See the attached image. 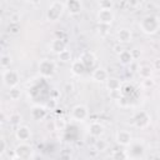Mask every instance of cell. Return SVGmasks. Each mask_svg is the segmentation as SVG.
Returning <instances> with one entry per match:
<instances>
[{"label": "cell", "instance_id": "29", "mask_svg": "<svg viewBox=\"0 0 160 160\" xmlns=\"http://www.w3.org/2000/svg\"><path fill=\"white\" fill-rule=\"evenodd\" d=\"M54 126L56 130H64L66 128V120L64 118H58L56 120H54Z\"/></svg>", "mask_w": 160, "mask_h": 160}, {"label": "cell", "instance_id": "26", "mask_svg": "<svg viewBox=\"0 0 160 160\" xmlns=\"http://www.w3.org/2000/svg\"><path fill=\"white\" fill-rule=\"evenodd\" d=\"M20 96H21V91H20V89L18 86L10 88V90H9V98H10V100L16 101V100L20 99Z\"/></svg>", "mask_w": 160, "mask_h": 160}, {"label": "cell", "instance_id": "31", "mask_svg": "<svg viewBox=\"0 0 160 160\" xmlns=\"http://www.w3.org/2000/svg\"><path fill=\"white\" fill-rule=\"evenodd\" d=\"M8 31H9V34H11V35H18V34L20 32V25H19V24H12V22H10V25L8 26Z\"/></svg>", "mask_w": 160, "mask_h": 160}, {"label": "cell", "instance_id": "37", "mask_svg": "<svg viewBox=\"0 0 160 160\" xmlns=\"http://www.w3.org/2000/svg\"><path fill=\"white\" fill-rule=\"evenodd\" d=\"M152 69L156 70V71H160V58L155 59L154 62H152Z\"/></svg>", "mask_w": 160, "mask_h": 160}, {"label": "cell", "instance_id": "14", "mask_svg": "<svg viewBox=\"0 0 160 160\" xmlns=\"http://www.w3.org/2000/svg\"><path fill=\"white\" fill-rule=\"evenodd\" d=\"M65 8L70 15H78L82 10V4L80 0H68L65 4Z\"/></svg>", "mask_w": 160, "mask_h": 160}, {"label": "cell", "instance_id": "20", "mask_svg": "<svg viewBox=\"0 0 160 160\" xmlns=\"http://www.w3.org/2000/svg\"><path fill=\"white\" fill-rule=\"evenodd\" d=\"M85 70H86V66L84 65V62H82L80 59L71 61V72H72L74 75L81 76V75H84Z\"/></svg>", "mask_w": 160, "mask_h": 160}, {"label": "cell", "instance_id": "33", "mask_svg": "<svg viewBox=\"0 0 160 160\" xmlns=\"http://www.w3.org/2000/svg\"><path fill=\"white\" fill-rule=\"evenodd\" d=\"M5 156L10 160H18V156H16V151L15 150H11V149H8L6 152H5Z\"/></svg>", "mask_w": 160, "mask_h": 160}, {"label": "cell", "instance_id": "40", "mask_svg": "<svg viewBox=\"0 0 160 160\" xmlns=\"http://www.w3.org/2000/svg\"><path fill=\"white\" fill-rule=\"evenodd\" d=\"M114 49H115V51H116L118 54H119V52L122 50V48H121V46H114Z\"/></svg>", "mask_w": 160, "mask_h": 160}, {"label": "cell", "instance_id": "41", "mask_svg": "<svg viewBox=\"0 0 160 160\" xmlns=\"http://www.w3.org/2000/svg\"><path fill=\"white\" fill-rule=\"evenodd\" d=\"M158 91H159V95H160V86H159V90Z\"/></svg>", "mask_w": 160, "mask_h": 160}, {"label": "cell", "instance_id": "9", "mask_svg": "<svg viewBox=\"0 0 160 160\" xmlns=\"http://www.w3.org/2000/svg\"><path fill=\"white\" fill-rule=\"evenodd\" d=\"M114 19H115V15H114L112 10H102V9H99L98 15H96V20H98L99 24L111 25V22L114 21Z\"/></svg>", "mask_w": 160, "mask_h": 160}, {"label": "cell", "instance_id": "23", "mask_svg": "<svg viewBox=\"0 0 160 160\" xmlns=\"http://www.w3.org/2000/svg\"><path fill=\"white\" fill-rule=\"evenodd\" d=\"M21 121H22V116H21V114H19V112H12V114H10V116H9V119H8V122H9L11 126H19V125L21 124Z\"/></svg>", "mask_w": 160, "mask_h": 160}, {"label": "cell", "instance_id": "34", "mask_svg": "<svg viewBox=\"0 0 160 160\" xmlns=\"http://www.w3.org/2000/svg\"><path fill=\"white\" fill-rule=\"evenodd\" d=\"M9 19H10V22H12V24H19V22H20V14H19V12H12Z\"/></svg>", "mask_w": 160, "mask_h": 160}, {"label": "cell", "instance_id": "25", "mask_svg": "<svg viewBox=\"0 0 160 160\" xmlns=\"http://www.w3.org/2000/svg\"><path fill=\"white\" fill-rule=\"evenodd\" d=\"M58 60L61 61V62H69V61H71V51L69 49L62 50L61 52L58 54Z\"/></svg>", "mask_w": 160, "mask_h": 160}, {"label": "cell", "instance_id": "43", "mask_svg": "<svg viewBox=\"0 0 160 160\" xmlns=\"http://www.w3.org/2000/svg\"><path fill=\"white\" fill-rule=\"evenodd\" d=\"M6 1H12V0H6Z\"/></svg>", "mask_w": 160, "mask_h": 160}, {"label": "cell", "instance_id": "6", "mask_svg": "<svg viewBox=\"0 0 160 160\" xmlns=\"http://www.w3.org/2000/svg\"><path fill=\"white\" fill-rule=\"evenodd\" d=\"M71 119L74 121H78V122H84L88 118H89V110L85 105L82 104H78L75 105L72 109H71V114H70Z\"/></svg>", "mask_w": 160, "mask_h": 160}, {"label": "cell", "instance_id": "30", "mask_svg": "<svg viewBox=\"0 0 160 160\" xmlns=\"http://www.w3.org/2000/svg\"><path fill=\"white\" fill-rule=\"evenodd\" d=\"M111 158L112 159H129L126 150H114L111 154Z\"/></svg>", "mask_w": 160, "mask_h": 160}, {"label": "cell", "instance_id": "11", "mask_svg": "<svg viewBox=\"0 0 160 160\" xmlns=\"http://www.w3.org/2000/svg\"><path fill=\"white\" fill-rule=\"evenodd\" d=\"M30 115L34 120L36 121H41L46 118L48 115V108L46 106H42V105H34L30 110Z\"/></svg>", "mask_w": 160, "mask_h": 160}, {"label": "cell", "instance_id": "22", "mask_svg": "<svg viewBox=\"0 0 160 160\" xmlns=\"http://www.w3.org/2000/svg\"><path fill=\"white\" fill-rule=\"evenodd\" d=\"M152 71H154V69L151 66H149V65H142V66H140L138 69V72H139V75H140L141 79L151 78L152 76Z\"/></svg>", "mask_w": 160, "mask_h": 160}, {"label": "cell", "instance_id": "18", "mask_svg": "<svg viewBox=\"0 0 160 160\" xmlns=\"http://www.w3.org/2000/svg\"><path fill=\"white\" fill-rule=\"evenodd\" d=\"M65 39H60V38H55L54 40H51V42H50V50L52 51V52H55V54H59V52H61L62 50H65L66 49V42L64 41Z\"/></svg>", "mask_w": 160, "mask_h": 160}, {"label": "cell", "instance_id": "27", "mask_svg": "<svg viewBox=\"0 0 160 160\" xmlns=\"http://www.w3.org/2000/svg\"><path fill=\"white\" fill-rule=\"evenodd\" d=\"M114 0H99V9L102 10H112L114 9Z\"/></svg>", "mask_w": 160, "mask_h": 160}, {"label": "cell", "instance_id": "21", "mask_svg": "<svg viewBox=\"0 0 160 160\" xmlns=\"http://www.w3.org/2000/svg\"><path fill=\"white\" fill-rule=\"evenodd\" d=\"M121 86H122L121 81L119 79H116V78H109L106 80V88H108L109 92L110 91H115V90H121Z\"/></svg>", "mask_w": 160, "mask_h": 160}, {"label": "cell", "instance_id": "10", "mask_svg": "<svg viewBox=\"0 0 160 160\" xmlns=\"http://www.w3.org/2000/svg\"><path fill=\"white\" fill-rule=\"evenodd\" d=\"M15 138L20 142H28L31 138V130L26 125H19L15 129Z\"/></svg>", "mask_w": 160, "mask_h": 160}, {"label": "cell", "instance_id": "17", "mask_svg": "<svg viewBox=\"0 0 160 160\" xmlns=\"http://www.w3.org/2000/svg\"><path fill=\"white\" fill-rule=\"evenodd\" d=\"M91 78L94 81H98V82H106V80L109 79V72L104 69V68H98L92 71L91 74Z\"/></svg>", "mask_w": 160, "mask_h": 160}, {"label": "cell", "instance_id": "38", "mask_svg": "<svg viewBox=\"0 0 160 160\" xmlns=\"http://www.w3.org/2000/svg\"><path fill=\"white\" fill-rule=\"evenodd\" d=\"M131 52H132V56H134V59H138V58L140 56V52L138 51V49H134V50H131Z\"/></svg>", "mask_w": 160, "mask_h": 160}, {"label": "cell", "instance_id": "32", "mask_svg": "<svg viewBox=\"0 0 160 160\" xmlns=\"http://www.w3.org/2000/svg\"><path fill=\"white\" fill-rule=\"evenodd\" d=\"M155 84V81L151 79V78H148V79H142L141 80V85L145 88V89H149V88H152Z\"/></svg>", "mask_w": 160, "mask_h": 160}, {"label": "cell", "instance_id": "15", "mask_svg": "<svg viewBox=\"0 0 160 160\" xmlns=\"http://www.w3.org/2000/svg\"><path fill=\"white\" fill-rule=\"evenodd\" d=\"M116 39L121 44H128L132 40V32L130 29L128 28H122V29H119L118 34H116Z\"/></svg>", "mask_w": 160, "mask_h": 160}, {"label": "cell", "instance_id": "39", "mask_svg": "<svg viewBox=\"0 0 160 160\" xmlns=\"http://www.w3.org/2000/svg\"><path fill=\"white\" fill-rule=\"evenodd\" d=\"M40 1L41 0H29V2L32 4V5H38V4H40Z\"/></svg>", "mask_w": 160, "mask_h": 160}, {"label": "cell", "instance_id": "2", "mask_svg": "<svg viewBox=\"0 0 160 160\" xmlns=\"http://www.w3.org/2000/svg\"><path fill=\"white\" fill-rule=\"evenodd\" d=\"M126 148H128L126 154H128L129 159H142V158H145L146 146H145L142 140H140V139L132 140Z\"/></svg>", "mask_w": 160, "mask_h": 160}, {"label": "cell", "instance_id": "3", "mask_svg": "<svg viewBox=\"0 0 160 160\" xmlns=\"http://www.w3.org/2000/svg\"><path fill=\"white\" fill-rule=\"evenodd\" d=\"M64 10H65V4L61 2L60 0H54L46 10V14H45L46 20L48 21H58L61 18Z\"/></svg>", "mask_w": 160, "mask_h": 160}, {"label": "cell", "instance_id": "19", "mask_svg": "<svg viewBox=\"0 0 160 160\" xmlns=\"http://www.w3.org/2000/svg\"><path fill=\"white\" fill-rule=\"evenodd\" d=\"M79 59L84 62V65L86 66V69H88V68H92V66L95 65V62H96V56H95L94 52H91V51H84V52L80 55Z\"/></svg>", "mask_w": 160, "mask_h": 160}, {"label": "cell", "instance_id": "16", "mask_svg": "<svg viewBox=\"0 0 160 160\" xmlns=\"http://www.w3.org/2000/svg\"><path fill=\"white\" fill-rule=\"evenodd\" d=\"M118 59H119V62H121L122 65H131L132 61L135 60L131 50H128V49H122L118 54Z\"/></svg>", "mask_w": 160, "mask_h": 160}, {"label": "cell", "instance_id": "13", "mask_svg": "<svg viewBox=\"0 0 160 160\" xmlns=\"http://www.w3.org/2000/svg\"><path fill=\"white\" fill-rule=\"evenodd\" d=\"M104 131H105V128H104V125L100 124L99 121H92V122H90V125L88 126V132H89V135L92 136V138H95V139L100 138V136L104 134Z\"/></svg>", "mask_w": 160, "mask_h": 160}, {"label": "cell", "instance_id": "7", "mask_svg": "<svg viewBox=\"0 0 160 160\" xmlns=\"http://www.w3.org/2000/svg\"><path fill=\"white\" fill-rule=\"evenodd\" d=\"M15 151H16L18 159H20V160H28V159H32L34 158V150L28 142L18 144L16 148H15Z\"/></svg>", "mask_w": 160, "mask_h": 160}, {"label": "cell", "instance_id": "4", "mask_svg": "<svg viewBox=\"0 0 160 160\" xmlns=\"http://www.w3.org/2000/svg\"><path fill=\"white\" fill-rule=\"evenodd\" d=\"M58 69V65L54 60L50 59H42L39 62V74L44 78V79H49L51 76L55 75Z\"/></svg>", "mask_w": 160, "mask_h": 160}, {"label": "cell", "instance_id": "36", "mask_svg": "<svg viewBox=\"0 0 160 160\" xmlns=\"http://www.w3.org/2000/svg\"><path fill=\"white\" fill-rule=\"evenodd\" d=\"M126 2H128V5H129V8L135 9V8H138V6H139L140 0H126Z\"/></svg>", "mask_w": 160, "mask_h": 160}, {"label": "cell", "instance_id": "1", "mask_svg": "<svg viewBox=\"0 0 160 160\" xmlns=\"http://www.w3.org/2000/svg\"><path fill=\"white\" fill-rule=\"evenodd\" d=\"M139 26L144 34L152 35L160 29V19L156 15H146L139 22Z\"/></svg>", "mask_w": 160, "mask_h": 160}, {"label": "cell", "instance_id": "8", "mask_svg": "<svg viewBox=\"0 0 160 160\" xmlns=\"http://www.w3.org/2000/svg\"><path fill=\"white\" fill-rule=\"evenodd\" d=\"M150 121H151L150 115H149L146 111H139V112H136V114L134 115V118H132L134 125H135L136 128H139V129H145V128H148L149 124H150Z\"/></svg>", "mask_w": 160, "mask_h": 160}, {"label": "cell", "instance_id": "42", "mask_svg": "<svg viewBox=\"0 0 160 160\" xmlns=\"http://www.w3.org/2000/svg\"><path fill=\"white\" fill-rule=\"evenodd\" d=\"M159 116H160V109H159Z\"/></svg>", "mask_w": 160, "mask_h": 160}, {"label": "cell", "instance_id": "28", "mask_svg": "<svg viewBox=\"0 0 160 160\" xmlns=\"http://www.w3.org/2000/svg\"><path fill=\"white\" fill-rule=\"evenodd\" d=\"M108 146H109V144H108V141L104 140V139L98 138V140L95 141V149H96L98 151H105V150L108 149Z\"/></svg>", "mask_w": 160, "mask_h": 160}, {"label": "cell", "instance_id": "24", "mask_svg": "<svg viewBox=\"0 0 160 160\" xmlns=\"http://www.w3.org/2000/svg\"><path fill=\"white\" fill-rule=\"evenodd\" d=\"M11 62H12V58H11L10 54H2L1 55V58H0V66H1L2 70L4 69H9Z\"/></svg>", "mask_w": 160, "mask_h": 160}, {"label": "cell", "instance_id": "12", "mask_svg": "<svg viewBox=\"0 0 160 160\" xmlns=\"http://www.w3.org/2000/svg\"><path fill=\"white\" fill-rule=\"evenodd\" d=\"M115 140H116V142H118L119 145L126 148V146L132 141V135H131V132L128 131V130H119V131L116 132V135H115Z\"/></svg>", "mask_w": 160, "mask_h": 160}, {"label": "cell", "instance_id": "5", "mask_svg": "<svg viewBox=\"0 0 160 160\" xmlns=\"http://www.w3.org/2000/svg\"><path fill=\"white\" fill-rule=\"evenodd\" d=\"M2 82L9 89L14 88V86H18L19 82H20V74H19V71L18 70H11L10 68L9 69H4L2 70Z\"/></svg>", "mask_w": 160, "mask_h": 160}, {"label": "cell", "instance_id": "35", "mask_svg": "<svg viewBox=\"0 0 160 160\" xmlns=\"http://www.w3.org/2000/svg\"><path fill=\"white\" fill-rule=\"evenodd\" d=\"M8 150V146H6V141L4 138H1V145H0V156H4L5 152Z\"/></svg>", "mask_w": 160, "mask_h": 160}]
</instances>
